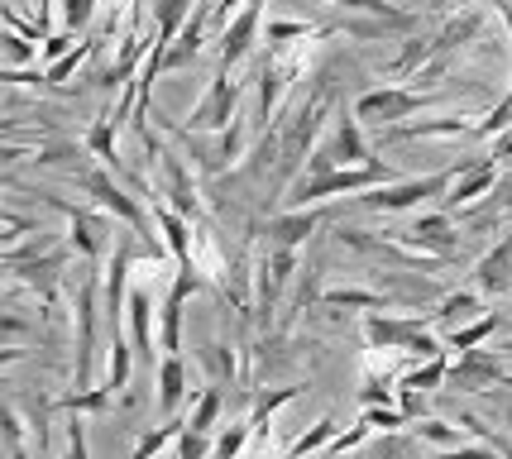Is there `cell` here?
Returning <instances> with one entry per match:
<instances>
[{
    "instance_id": "1",
    "label": "cell",
    "mask_w": 512,
    "mask_h": 459,
    "mask_svg": "<svg viewBox=\"0 0 512 459\" xmlns=\"http://www.w3.org/2000/svg\"><path fill=\"white\" fill-rule=\"evenodd\" d=\"M331 96L335 87L321 77V87L292 110V120H278V182H283V192L292 187V177L307 168V158L321 144V134L331 130V110H335Z\"/></svg>"
},
{
    "instance_id": "2",
    "label": "cell",
    "mask_w": 512,
    "mask_h": 459,
    "mask_svg": "<svg viewBox=\"0 0 512 459\" xmlns=\"http://www.w3.org/2000/svg\"><path fill=\"white\" fill-rule=\"evenodd\" d=\"M383 182H398V173L388 163H369V168H331V173H302L292 177V187L283 192L292 211L297 206H321L331 197H359L369 187H383Z\"/></svg>"
},
{
    "instance_id": "3",
    "label": "cell",
    "mask_w": 512,
    "mask_h": 459,
    "mask_svg": "<svg viewBox=\"0 0 512 459\" xmlns=\"http://www.w3.org/2000/svg\"><path fill=\"white\" fill-rule=\"evenodd\" d=\"M465 163H455V168H441V173H426V177H398V182H383V187H369V192H359V206H369V211H383V216H398V211H412V206H422L431 197H446L450 187H455V177H460Z\"/></svg>"
},
{
    "instance_id": "4",
    "label": "cell",
    "mask_w": 512,
    "mask_h": 459,
    "mask_svg": "<svg viewBox=\"0 0 512 459\" xmlns=\"http://www.w3.org/2000/svg\"><path fill=\"white\" fill-rule=\"evenodd\" d=\"M369 163H379V158H374V149H369V139H364V130H359V120H355V110H350V115H335L331 120V130L321 134V144L312 149V158H307V168H302V173L369 168Z\"/></svg>"
},
{
    "instance_id": "5",
    "label": "cell",
    "mask_w": 512,
    "mask_h": 459,
    "mask_svg": "<svg viewBox=\"0 0 512 459\" xmlns=\"http://www.w3.org/2000/svg\"><path fill=\"white\" fill-rule=\"evenodd\" d=\"M72 182H77L87 197H96V206H101V211H111L115 220H125L130 230H139V235H144V244H158L154 240V220L144 216V206H139L125 187H115V177L106 173V163H101V168H72Z\"/></svg>"
},
{
    "instance_id": "6",
    "label": "cell",
    "mask_w": 512,
    "mask_h": 459,
    "mask_svg": "<svg viewBox=\"0 0 512 459\" xmlns=\"http://www.w3.org/2000/svg\"><path fill=\"white\" fill-rule=\"evenodd\" d=\"M235 120H240V82L230 77V67H216L211 87H206V96H201L197 106L187 110L182 130H192V134H221V130H230Z\"/></svg>"
},
{
    "instance_id": "7",
    "label": "cell",
    "mask_w": 512,
    "mask_h": 459,
    "mask_svg": "<svg viewBox=\"0 0 512 459\" xmlns=\"http://www.w3.org/2000/svg\"><path fill=\"white\" fill-rule=\"evenodd\" d=\"M44 201L48 206H58L67 216V244L82 254L87 263H96V259H111V211H87V206H67V201H58V197H48L44 192Z\"/></svg>"
},
{
    "instance_id": "8",
    "label": "cell",
    "mask_w": 512,
    "mask_h": 459,
    "mask_svg": "<svg viewBox=\"0 0 512 459\" xmlns=\"http://www.w3.org/2000/svg\"><path fill=\"white\" fill-rule=\"evenodd\" d=\"M144 240L139 230H130V235H120L111 249V259H106V287H101V316L111 321V330H120V321H125V306H130V268H134V244Z\"/></svg>"
},
{
    "instance_id": "9",
    "label": "cell",
    "mask_w": 512,
    "mask_h": 459,
    "mask_svg": "<svg viewBox=\"0 0 512 459\" xmlns=\"http://www.w3.org/2000/svg\"><path fill=\"white\" fill-rule=\"evenodd\" d=\"M292 273H297V249L264 244V254L254 259V306H259V316H273V306L283 297V287L292 283Z\"/></svg>"
},
{
    "instance_id": "10",
    "label": "cell",
    "mask_w": 512,
    "mask_h": 459,
    "mask_svg": "<svg viewBox=\"0 0 512 459\" xmlns=\"http://www.w3.org/2000/svg\"><path fill=\"white\" fill-rule=\"evenodd\" d=\"M426 106L422 91L412 87H379V91H364L355 101V120L359 125H379V130H388V125H402L407 115H417V110Z\"/></svg>"
},
{
    "instance_id": "11",
    "label": "cell",
    "mask_w": 512,
    "mask_h": 459,
    "mask_svg": "<svg viewBox=\"0 0 512 459\" xmlns=\"http://www.w3.org/2000/svg\"><path fill=\"white\" fill-rule=\"evenodd\" d=\"M101 283L106 278H96L91 273L87 283L77 287V369H72V378H77V388H91V359H96V292H101Z\"/></svg>"
},
{
    "instance_id": "12",
    "label": "cell",
    "mask_w": 512,
    "mask_h": 459,
    "mask_svg": "<svg viewBox=\"0 0 512 459\" xmlns=\"http://www.w3.org/2000/svg\"><path fill=\"white\" fill-rule=\"evenodd\" d=\"M216 10L201 0L197 5V15L182 24V34L173 39V44H158L154 39V53H158V72H182V67H192L197 63V53H201V44H206V20H211Z\"/></svg>"
},
{
    "instance_id": "13",
    "label": "cell",
    "mask_w": 512,
    "mask_h": 459,
    "mask_svg": "<svg viewBox=\"0 0 512 459\" xmlns=\"http://www.w3.org/2000/svg\"><path fill=\"white\" fill-rule=\"evenodd\" d=\"M422 330H426L422 316H388V311H369V316H364V340H369V350L407 354Z\"/></svg>"
},
{
    "instance_id": "14",
    "label": "cell",
    "mask_w": 512,
    "mask_h": 459,
    "mask_svg": "<svg viewBox=\"0 0 512 459\" xmlns=\"http://www.w3.org/2000/svg\"><path fill=\"white\" fill-rule=\"evenodd\" d=\"M498 173H503V168H498L493 158H474V163H465V168H460V177H455V187L441 197L450 216H455V211H474V206L493 192Z\"/></svg>"
},
{
    "instance_id": "15",
    "label": "cell",
    "mask_w": 512,
    "mask_h": 459,
    "mask_svg": "<svg viewBox=\"0 0 512 459\" xmlns=\"http://www.w3.org/2000/svg\"><path fill=\"white\" fill-rule=\"evenodd\" d=\"M402 240L412 244L417 254H431V259H455V249H460V230H455V216L450 211H431L422 216Z\"/></svg>"
},
{
    "instance_id": "16",
    "label": "cell",
    "mask_w": 512,
    "mask_h": 459,
    "mask_svg": "<svg viewBox=\"0 0 512 459\" xmlns=\"http://www.w3.org/2000/svg\"><path fill=\"white\" fill-rule=\"evenodd\" d=\"M474 292H484V297H512V230L503 240L493 244L484 259L474 263Z\"/></svg>"
},
{
    "instance_id": "17",
    "label": "cell",
    "mask_w": 512,
    "mask_h": 459,
    "mask_svg": "<svg viewBox=\"0 0 512 459\" xmlns=\"http://www.w3.org/2000/svg\"><path fill=\"white\" fill-rule=\"evenodd\" d=\"M450 388H460V393H479V388H498V383H508V373L498 364V354H484V350H465L460 354V364H450Z\"/></svg>"
},
{
    "instance_id": "18",
    "label": "cell",
    "mask_w": 512,
    "mask_h": 459,
    "mask_svg": "<svg viewBox=\"0 0 512 459\" xmlns=\"http://www.w3.org/2000/svg\"><path fill=\"white\" fill-rule=\"evenodd\" d=\"M264 5H268V0H245V10L225 24V34H221V67H230V72H235V63H245V53L254 48V34H259V20H264Z\"/></svg>"
},
{
    "instance_id": "19",
    "label": "cell",
    "mask_w": 512,
    "mask_h": 459,
    "mask_svg": "<svg viewBox=\"0 0 512 459\" xmlns=\"http://www.w3.org/2000/svg\"><path fill=\"white\" fill-rule=\"evenodd\" d=\"M479 125H469V115H441V120H402L383 130V144H398V139H474Z\"/></svg>"
},
{
    "instance_id": "20",
    "label": "cell",
    "mask_w": 512,
    "mask_h": 459,
    "mask_svg": "<svg viewBox=\"0 0 512 459\" xmlns=\"http://www.w3.org/2000/svg\"><path fill=\"white\" fill-rule=\"evenodd\" d=\"M125 326H130V345L144 364H154L158 335H154V292L130 287V306H125Z\"/></svg>"
},
{
    "instance_id": "21",
    "label": "cell",
    "mask_w": 512,
    "mask_h": 459,
    "mask_svg": "<svg viewBox=\"0 0 512 459\" xmlns=\"http://www.w3.org/2000/svg\"><path fill=\"white\" fill-rule=\"evenodd\" d=\"M321 225V211L316 206H297V211H283V216H273L264 225V240L268 244H288V249H297V244L312 240V230Z\"/></svg>"
},
{
    "instance_id": "22",
    "label": "cell",
    "mask_w": 512,
    "mask_h": 459,
    "mask_svg": "<svg viewBox=\"0 0 512 459\" xmlns=\"http://www.w3.org/2000/svg\"><path fill=\"white\" fill-rule=\"evenodd\" d=\"M484 24H489V15L484 10H465V15H455V20H446L431 39H436V53H460L465 44H474L479 34H484Z\"/></svg>"
},
{
    "instance_id": "23",
    "label": "cell",
    "mask_w": 512,
    "mask_h": 459,
    "mask_svg": "<svg viewBox=\"0 0 512 459\" xmlns=\"http://www.w3.org/2000/svg\"><path fill=\"white\" fill-rule=\"evenodd\" d=\"M182 397H187V364H182V354H163V364H158V412L173 416L182 407Z\"/></svg>"
},
{
    "instance_id": "24",
    "label": "cell",
    "mask_w": 512,
    "mask_h": 459,
    "mask_svg": "<svg viewBox=\"0 0 512 459\" xmlns=\"http://www.w3.org/2000/svg\"><path fill=\"white\" fill-rule=\"evenodd\" d=\"M479 311H484V292H446V297L436 302V311H431V321L460 330V326H469V321H479Z\"/></svg>"
},
{
    "instance_id": "25",
    "label": "cell",
    "mask_w": 512,
    "mask_h": 459,
    "mask_svg": "<svg viewBox=\"0 0 512 459\" xmlns=\"http://www.w3.org/2000/svg\"><path fill=\"white\" fill-rule=\"evenodd\" d=\"M321 302L345 306V311H393V306H402V297H393V292H369V287H331V292H321Z\"/></svg>"
},
{
    "instance_id": "26",
    "label": "cell",
    "mask_w": 512,
    "mask_h": 459,
    "mask_svg": "<svg viewBox=\"0 0 512 459\" xmlns=\"http://www.w3.org/2000/svg\"><path fill=\"white\" fill-rule=\"evenodd\" d=\"M154 220H158V230H163V244L173 249V259L178 263H192V225H187V216L182 211H173V206H154Z\"/></svg>"
},
{
    "instance_id": "27",
    "label": "cell",
    "mask_w": 512,
    "mask_h": 459,
    "mask_svg": "<svg viewBox=\"0 0 512 459\" xmlns=\"http://www.w3.org/2000/svg\"><path fill=\"white\" fill-rule=\"evenodd\" d=\"M201 0H154V39L158 44H173L182 34V24L197 15Z\"/></svg>"
},
{
    "instance_id": "28",
    "label": "cell",
    "mask_w": 512,
    "mask_h": 459,
    "mask_svg": "<svg viewBox=\"0 0 512 459\" xmlns=\"http://www.w3.org/2000/svg\"><path fill=\"white\" fill-rule=\"evenodd\" d=\"M130 369H134V345L125 340V330H111V345H106V388H130Z\"/></svg>"
},
{
    "instance_id": "29",
    "label": "cell",
    "mask_w": 512,
    "mask_h": 459,
    "mask_svg": "<svg viewBox=\"0 0 512 459\" xmlns=\"http://www.w3.org/2000/svg\"><path fill=\"white\" fill-rule=\"evenodd\" d=\"M450 378V359L446 354H436V359H426V364H412V369L398 378V388H412V393H436V388H446Z\"/></svg>"
},
{
    "instance_id": "30",
    "label": "cell",
    "mask_w": 512,
    "mask_h": 459,
    "mask_svg": "<svg viewBox=\"0 0 512 459\" xmlns=\"http://www.w3.org/2000/svg\"><path fill=\"white\" fill-rule=\"evenodd\" d=\"M187 431V416H168L163 426H154V431H144V436L134 440L130 459H154L163 445H178V436Z\"/></svg>"
},
{
    "instance_id": "31",
    "label": "cell",
    "mask_w": 512,
    "mask_h": 459,
    "mask_svg": "<svg viewBox=\"0 0 512 459\" xmlns=\"http://www.w3.org/2000/svg\"><path fill=\"white\" fill-rule=\"evenodd\" d=\"M331 5H340L345 15H374V20H393V24L417 29V15L402 10V5H393V0H331Z\"/></svg>"
},
{
    "instance_id": "32",
    "label": "cell",
    "mask_w": 512,
    "mask_h": 459,
    "mask_svg": "<svg viewBox=\"0 0 512 459\" xmlns=\"http://www.w3.org/2000/svg\"><path fill=\"white\" fill-rule=\"evenodd\" d=\"M115 120L111 115H101V120H96V125H91L87 130V139H82V149L91 153V158H96V163H106V168H115V158H120V153H115Z\"/></svg>"
},
{
    "instance_id": "33",
    "label": "cell",
    "mask_w": 512,
    "mask_h": 459,
    "mask_svg": "<svg viewBox=\"0 0 512 459\" xmlns=\"http://www.w3.org/2000/svg\"><path fill=\"white\" fill-rule=\"evenodd\" d=\"M331 440H335V421L321 416L312 431H302V436L288 445V459H312V455H321V450H331Z\"/></svg>"
},
{
    "instance_id": "34",
    "label": "cell",
    "mask_w": 512,
    "mask_h": 459,
    "mask_svg": "<svg viewBox=\"0 0 512 459\" xmlns=\"http://www.w3.org/2000/svg\"><path fill=\"white\" fill-rule=\"evenodd\" d=\"M493 330H498V311H484V316H479V321H469V326H460V330H450V350L455 354H465V350H479V345H484V340H489Z\"/></svg>"
},
{
    "instance_id": "35",
    "label": "cell",
    "mask_w": 512,
    "mask_h": 459,
    "mask_svg": "<svg viewBox=\"0 0 512 459\" xmlns=\"http://www.w3.org/2000/svg\"><path fill=\"white\" fill-rule=\"evenodd\" d=\"M96 48H101V44H96V39H82V44L72 48V53H63V58H58V63H48V67H44V72H48V87H63L67 77H72V72H77V67L87 63L91 53H96Z\"/></svg>"
},
{
    "instance_id": "36",
    "label": "cell",
    "mask_w": 512,
    "mask_h": 459,
    "mask_svg": "<svg viewBox=\"0 0 512 459\" xmlns=\"http://www.w3.org/2000/svg\"><path fill=\"white\" fill-rule=\"evenodd\" d=\"M302 393V383H288V388H273V393H259L254 397V412H249V421H254V431H264V421L273 412H278V407H288L292 397Z\"/></svg>"
},
{
    "instance_id": "37",
    "label": "cell",
    "mask_w": 512,
    "mask_h": 459,
    "mask_svg": "<svg viewBox=\"0 0 512 459\" xmlns=\"http://www.w3.org/2000/svg\"><path fill=\"white\" fill-rule=\"evenodd\" d=\"M431 53H436V39H417V34H407L402 53L393 58V72H398V77H412V72H417V67H422Z\"/></svg>"
},
{
    "instance_id": "38",
    "label": "cell",
    "mask_w": 512,
    "mask_h": 459,
    "mask_svg": "<svg viewBox=\"0 0 512 459\" xmlns=\"http://www.w3.org/2000/svg\"><path fill=\"white\" fill-rule=\"evenodd\" d=\"M221 388H201V397L192 402V412H187V426L192 431H211L216 426V416H221Z\"/></svg>"
},
{
    "instance_id": "39",
    "label": "cell",
    "mask_w": 512,
    "mask_h": 459,
    "mask_svg": "<svg viewBox=\"0 0 512 459\" xmlns=\"http://www.w3.org/2000/svg\"><path fill=\"white\" fill-rule=\"evenodd\" d=\"M5 67H39V48H29V34H20V29H5Z\"/></svg>"
},
{
    "instance_id": "40",
    "label": "cell",
    "mask_w": 512,
    "mask_h": 459,
    "mask_svg": "<svg viewBox=\"0 0 512 459\" xmlns=\"http://www.w3.org/2000/svg\"><path fill=\"white\" fill-rule=\"evenodd\" d=\"M249 440H254V421L245 416V421H235V426H230V431L216 440V455H211V459H240Z\"/></svg>"
},
{
    "instance_id": "41",
    "label": "cell",
    "mask_w": 512,
    "mask_h": 459,
    "mask_svg": "<svg viewBox=\"0 0 512 459\" xmlns=\"http://www.w3.org/2000/svg\"><path fill=\"white\" fill-rule=\"evenodd\" d=\"M321 29H312V24L302 20H273L268 24V48H288L292 39H316Z\"/></svg>"
},
{
    "instance_id": "42",
    "label": "cell",
    "mask_w": 512,
    "mask_h": 459,
    "mask_svg": "<svg viewBox=\"0 0 512 459\" xmlns=\"http://www.w3.org/2000/svg\"><path fill=\"white\" fill-rule=\"evenodd\" d=\"M417 436L431 440V445H441V450H455V445H465V431H460V426H446V421H436V416H426L422 426H417Z\"/></svg>"
},
{
    "instance_id": "43",
    "label": "cell",
    "mask_w": 512,
    "mask_h": 459,
    "mask_svg": "<svg viewBox=\"0 0 512 459\" xmlns=\"http://www.w3.org/2000/svg\"><path fill=\"white\" fill-rule=\"evenodd\" d=\"M96 5L101 0H58V20H63V29H87L91 24V15H96Z\"/></svg>"
},
{
    "instance_id": "44",
    "label": "cell",
    "mask_w": 512,
    "mask_h": 459,
    "mask_svg": "<svg viewBox=\"0 0 512 459\" xmlns=\"http://www.w3.org/2000/svg\"><path fill=\"white\" fill-rule=\"evenodd\" d=\"M216 455V440H211V431H182L178 436V459H211Z\"/></svg>"
},
{
    "instance_id": "45",
    "label": "cell",
    "mask_w": 512,
    "mask_h": 459,
    "mask_svg": "<svg viewBox=\"0 0 512 459\" xmlns=\"http://www.w3.org/2000/svg\"><path fill=\"white\" fill-rule=\"evenodd\" d=\"M508 206H512V168H503L498 182H493V192L484 197V206H479L474 216H498V211H508Z\"/></svg>"
},
{
    "instance_id": "46",
    "label": "cell",
    "mask_w": 512,
    "mask_h": 459,
    "mask_svg": "<svg viewBox=\"0 0 512 459\" xmlns=\"http://www.w3.org/2000/svg\"><path fill=\"white\" fill-rule=\"evenodd\" d=\"M364 421H369L374 431H398V426H407L412 416L402 412V407H364Z\"/></svg>"
},
{
    "instance_id": "47",
    "label": "cell",
    "mask_w": 512,
    "mask_h": 459,
    "mask_svg": "<svg viewBox=\"0 0 512 459\" xmlns=\"http://www.w3.org/2000/svg\"><path fill=\"white\" fill-rule=\"evenodd\" d=\"M407 455V445H402L398 436H388V440H374V445H359L355 459H402Z\"/></svg>"
},
{
    "instance_id": "48",
    "label": "cell",
    "mask_w": 512,
    "mask_h": 459,
    "mask_svg": "<svg viewBox=\"0 0 512 459\" xmlns=\"http://www.w3.org/2000/svg\"><path fill=\"white\" fill-rule=\"evenodd\" d=\"M77 44H82V39H77L72 29H58V34H48V39H44V48H39V53H44V63H58V58H63V53H72Z\"/></svg>"
},
{
    "instance_id": "49",
    "label": "cell",
    "mask_w": 512,
    "mask_h": 459,
    "mask_svg": "<svg viewBox=\"0 0 512 459\" xmlns=\"http://www.w3.org/2000/svg\"><path fill=\"white\" fill-rule=\"evenodd\" d=\"M63 436H67V450H63V459H91V455H87V426H82L77 416H72V421H67V426H63Z\"/></svg>"
},
{
    "instance_id": "50",
    "label": "cell",
    "mask_w": 512,
    "mask_h": 459,
    "mask_svg": "<svg viewBox=\"0 0 512 459\" xmlns=\"http://www.w3.org/2000/svg\"><path fill=\"white\" fill-rule=\"evenodd\" d=\"M436 459H503V450H493L489 440H479V445H455V450H441Z\"/></svg>"
},
{
    "instance_id": "51",
    "label": "cell",
    "mask_w": 512,
    "mask_h": 459,
    "mask_svg": "<svg viewBox=\"0 0 512 459\" xmlns=\"http://www.w3.org/2000/svg\"><path fill=\"white\" fill-rule=\"evenodd\" d=\"M359 402H364V407H388V402H393V388H388V378H383V383H369V388L359 393Z\"/></svg>"
},
{
    "instance_id": "52",
    "label": "cell",
    "mask_w": 512,
    "mask_h": 459,
    "mask_svg": "<svg viewBox=\"0 0 512 459\" xmlns=\"http://www.w3.org/2000/svg\"><path fill=\"white\" fill-rule=\"evenodd\" d=\"M489 158L498 163V168H512V125L498 139H493V149H489Z\"/></svg>"
},
{
    "instance_id": "53",
    "label": "cell",
    "mask_w": 512,
    "mask_h": 459,
    "mask_svg": "<svg viewBox=\"0 0 512 459\" xmlns=\"http://www.w3.org/2000/svg\"><path fill=\"white\" fill-rule=\"evenodd\" d=\"M493 354H508V359H512V340H508V345H498V350H493Z\"/></svg>"
},
{
    "instance_id": "54",
    "label": "cell",
    "mask_w": 512,
    "mask_h": 459,
    "mask_svg": "<svg viewBox=\"0 0 512 459\" xmlns=\"http://www.w3.org/2000/svg\"><path fill=\"white\" fill-rule=\"evenodd\" d=\"M312 459H316V455H312Z\"/></svg>"
}]
</instances>
